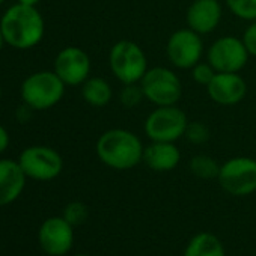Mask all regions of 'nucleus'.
<instances>
[{"label": "nucleus", "mask_w": 256, "mask_h": 256, "mask_svg": "<svg viewBox=\"0 0 256 256\" xmlns=\"http://www.w3.org/2000/svg\"><path fill=\"white\" fill-rule=\"evenodd\" d=\"M145 98L156 107L175 106L182 96V82L180 76L166 66H154L140 80Z\"/></svg>", "instance_id": "423d86ee"}, {"label": "nucleus", "mask_w": 256, "mask_h": 256, "mask_svg": "<svg viewBox=\"0 0 256 256\" xmlns=\"http://www.w3.org/2000/svg\"><path fill=\"white\" fill-rule=\"evenodd\" d=\"M200 36L190 28L175 30L166 44V54L170 64L180 70H192L199 64L204 56V41Z\"/></svg>", "instance_id": "9d476101"}, {"label": "nucleus", "mask_w": 256, "mask_h": 256, "mask_svg": "<svg viewBox=\"0 0 256 256\" xmlns=\"http://www.w3.org/2000/svg\"><path fill=\"white\" fill-rule=\"evenodd\" d=\"M42 250L50 256H62L68 253L74 242V226L64 217L47 218L38 232Z\"/></svg>", "instance_id": "f8f14e48"}, {"label": "nucleus", "mask_w": 256, "mask_h": 256, "mask_svg": "<svg viewBox=\"0 0 256 256\" xmlns=\"http://www.w3.org/2000/svg\"><path fill=\"white\" fill-rule=\"evenodd\" d=\"M220 166L222 164H218L216 158L205 154L194 156L188 163L190 172L199 180H216L218 176Z\"/></svg>", "instance_id": "6ab92c4d"}, {"label": "nucleus", "mask_w": 256, "mask_h": 256, "mask_svg": "<svg viewBox=\"0 0 256 256\" xmlns=\"http://www.w3.org/2000/svg\"><path fill=\"white\" fill-rule=\"evenodd\" d=\"M72 226H80L86 218H88V206L83 202L74 200L71 204H68L64 210V216H62Z\"/></svg>", "instance_id": "5701e85b"}, {"label": "nucleus", "mask_w": 256, "mask_h": 256, "mask_svg": "<svg viewBox=\"0 0 256 256\" xmlns=\"http://www.w3.org/2000/svg\"><path fill=\"white\" fill-rule=\"evenodd\" d=\"M223 17V6L220 0H193L187 8V28L199 35L214 32Z\"/></svg>", "instance_id": "4468645a"}, {"label": "nucleus", "mask_w": 256, "mask_h": 256, "mask_svg": "<svg viewBox=\"0 0 256 256\" xmlns=\"http://www.w3.org/2000/svg\"><path fill=\"white\" fill-rule=\"evenodd\" d=\"M182 256H226V252L217 235L199 232L192 236Z\"/></svg>", "instance_id": "f3484780"}, {"label": "nucleus", "mask_w": 256, "mask_h": 256, "mask_svg": "<svg viewBox=\"0 0 256 256\" xmlns=\"http://www.w3.org/2000/svg\"><path fill=\"white\" fill-rule=\"evenodd\" d=\"M4 44H5V40H4V35H2V29H0V50H2Z\"/></svg>", "instance_id": "cd10ccee"}, {"label": "nucleus", "mask_w": 256, "mask_h": 256, "mask_svg": "<svg viewBox=\"0 0 256 256\" xmlns=\"http://www.w3.org/2000/svg\"><path fill=\"white\" fill-rule=\"evenodd\" d=\"M26 178L18 162L0 160V206L12 204L22 194Z\"/></svg>", "instance_id": "2eb2a0df"}, {"label": "nucleus", "mask_w": 256, "mask_h": 256, "mask_svg": "<svg viewBox=\"0 0 256 256\" xmlns=\"http://www.w3.org/2000/svg\"><path fill=\"white\" fill-rule=\"evenodd\" d=\"M54 72L66 86H80L89 78L90 58L80 47H65L54 59Z\"/></svg>", "instance_id": "9b49d317"}, {"label": "nucleus", "mask_w": 256, "mask_h": 256, "mask_svg": "<svg viewBox=\"0 0 256 256\" xmlns=\"http://www.w3.org/2000/svg\"><path fill=\"white\" fill-rule=\"evenodd\" d=\"M65 86L54 71H38L23 82L22 98L34 110H47L62 100Z\"/></svg>", "instance_id": "20e7f679"}, {"label": "nucleus", "mask_w": 256, "mask_h": 256, "mask_svg": "<svg viewBox=\"0 0 256 256\" xmlns=\"http://www.w3.org/2000/svg\"><path fill=\"white\" fill-rule=\"evenodd\" d=\"M248 58L242 40L232 35L220 36L206 52V60L217 72H240L247 65Z\"/></svg>", "instance_id": "6e6552de"}, {"label": "nucleus", "mask_w": 256, "mask_h": 256, "mask_svg": "<svg viewBox=\"0 0 256 256\" xmlns=\"http://www.w3.org/2000/svg\"><path fill=\"white\" fill-rule=\"evenodd\" d=\"M4 2H5V0H0V5H2V4H4Z\"/></svg>", "instance_id": "c756f323"}, {"label": "nucleus", "mask_w": 256, "mask_h": 256, "mask_svg": "<svg viewBox=\"0 0 256 256\" xmlns=\"http://www.w3.org/2000/svg\"><path fill=\"white\" fill-rule=\"evenodd\" d=\"M220 187L232 196H248L256 192V160L234 157L220 166Z\"/></svg>", "instance_id": "0eeeda50"}, {"label": "nucleus", "mask_w": 256, "mask_h": 256, "mask_svg": "<svg viewBox=\"0 0 256 256\" xmlns=\"http://www.w3.org/2000/svg\"><path fill=\"white\" fill-rule=\"evenodd\" d=\"M242 42L250 56H256V22H250L242 34Z\"/></svg>", "instance_id": "393cba45"}, {"label": "nucleus", "mask_w": 256, "mask_h": 256, "mask_svg": "<svg viewBox=\"0 0 256 256\" xmlns=\"http://www.w3.org/2000/svg\"><path fill=\"white\" fill-rule=\"evenodd\" d=\"M0 96H2V88H0Z\"/></svg>", "instance_id": "7c9ffc66"}, {"label": "nucleus", "mask_w": 256, "mask_h": 256, "mask_svg": "<svg viewBox=\"0 0 256 256\" xmlns=\"http://www.w3.org/2000/svg\"><path fill=\"white\" fill-rule=\"evenodd\" d=\"M206 92L216 104L235 106L246 98L247 83L238 72H217Z\"/></svg>", "instance_id": "ddd939ff"}, {"label": "nucleus", "mask_w": 256, "mask_h": 256, "mask_svg": "<svg viewBox=\"0 0 256 256\" xmlns=\"http://www.w3.org/2000/svg\"><path fill=\"white\" fill-rule=\"evenodd\" d=\"M224 4L236 18L256 22V0H224Z\"/></svg>", "instance_id": "aec40b11"}, {"label": "nucleus", "mask_w": 256, "mask_h": 256, "mask_svg": "<svg viewBox=\"0 0 256 256\" xmlns=\"http://www.w3.org/2000/svg\"><path fill=\"white\" fill-rule=\"evenodd\" d=\"M8 145H10V134L5 128L0 125V154L8 148Z\"/></svg>", "instance_id": "a878e982"}, {"label": "nucleus", "mask_w": 256, "mask_h": 256, "mask_svg": "<svg viewBox=\"0 0 256 256\" xmlns=\"http://www.w3.org/2000/svg\"><path fill=\"white\" fill-rule=\"evenodd\" d=\"M82 96L92 107H104L113 98L110 83L102 77H89L82 84Z\"/></svg>", "instance_id": "a211bd4d"}, {"label": "nucleus", "mask_w": 256, "mask_h": 256, "mask_svg": "<svg viewBox=\"0 0 256 256\" xmlns=\"http://www.w3.org/2000/svg\"><path fill=\"white\" fill-rule=\"evenodd\" d=\"M184 138L192 145H204L210 140V128L200 120L188 122Z\"/></svg>", "instance_id": "4be33fe9"}, {"label": "nucleus", "mask_w": 256, "mask_h": 256, "mask_svg": "<svg viewBox=\"0 0 256 256\" xmlns=\"http://www.w3.org/2000/svg\"><path fill=\"white\" fill-rule=\"evenodd\" d=\"M102 164L114 170H130L144 162L145 146L138 134L125 128H110L104 132L95 146Z\"/></svg>", "instance_id": "f257e3e1"}, {"label": "nucleus", "mask_w": 256, "mask_h": 256, "mask_svg": "<svg viewBox=\"0 0 256 256\" xmlns=\"http://www.w3.org/2000/svg\"><path fill=\"white\" fill-rule=\"evenodd\" d=\"M20 4H24V5H30V6H36L41 0H18Z\"/></svg>", "instance_id": "bb28decb"}, {"label": "nucleus", "mask_w": 256, "mask_h": 256, "mask_svg": "<svg viewBox=\"0 0 256 256\" xmlns=\"http://www.w3.org/2000/svg\"><path fill=\"white\" fill-rule=\"evenodd\" d=\"M108 66L112 74L122 84L140 83L148 68V58L144 48L130 40L114 42L108 52Z\"/></svg>", "instance_id": "7ed1b4c3"}, {"label": "nucleus", "mask_w": 256, "mask_h": 256, "mask_svg": "<svg viewBox=\"0 0 256 256\" xmlns=\"http://www.w3.org/2000/svg\"><path fill=\"white\" fill-rule=\"evenodd\" d=\"M188 119L184 110L175 106H162L152 110L144 124L146 138L151 142H176L184 138Z\"/></svg>", "instance_id": "39448f33"}, {"label": "nucleus", "mask_w": 256, "mask_h": 256, "mask_svg": "<svg viewBox=\"0 0 256 256\" xmlns=\"http://www.w3.org/2000/svg\"><path fill=\"white\" fill-rule=\"evenodd\" d=\"M144 98H145V95H144L140 83L124 84V88L119 92V102L126 108H133V107L139 106Z\"/></svg>", "instance_id": "412c9836"}, {"label": "nucleus", "mask_w": 256, "mask_h": 256, "mask_svg": "<svg viewBox=\"0 0 256 256\" xmlns=\"http://www.w3.org/2000/svg\"><path fill=\"white\" fill-rule=\"evenodd\" d=\"M181 162V151L174 142H151L145 146L144 163L154 172H170Z\"/></svg>", "instance_id": "dca6fc26"}, {"label": "nucleus", "mask_w": 256, "mask_h": 256, "mask_svg": "<svg viewBox=\"0 0 256 256\" xmlns=\"http://www.w3.org/2000/svg\"><path fill=\"white\" fill-rule=\"evenodd\" d=\"M0 29L6 44L18 50H28L41 42L46 26L44 18L35 6L17 4L0 20Z\"/></svg>", "instance_id": "f03ea898"}, {"label": "nucleus", "mask_w": 256, "mask_h": 256, "mask_svg": "<svg viewBox=\"0 0 256 256\" xmlns=\"http://www.w3.org/2000/svg\"><path fill=\"white\" fill-rule=\"evenodd\" d=\"M74 256H89V254H74Z\"/></svg>", "instance_id": "c85d7f7f"}, {"label": "nucleus", "mask_w": 256, "mask_h": 256, "mask_svg": "<svg viewBox=\"0 0 256 256\" xmlns=\"http://www.w3.org/2000/svg\"><path fill=\"white\" fill-rule=\"evenodd\" d=\"M18 163L26 176L36 181H52L60 175L64 169V160L58 151L48 146H29L26 148Z\"/></svg>", "instance_id": "1a4fd4ad"}, {"label": "nucleus", "mask_w": 256, "mask_h": 256, "mask_svg": "<svg viewBox=\"0 0 256 256\" xmlns=\"http://www.w3.org/2000/svg\"><path fill=\"white\" fill-rule=\"evenodd\" d=\"M192 78L198 83V84H200V86H208L210 83H211V80L214 78V76L217 74V71L210 65V62L206 60V62H199V64H196L192 70Z\"/></svg>", "instance_id": "b1692460"}]
</instances>
